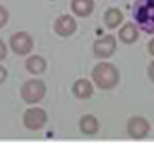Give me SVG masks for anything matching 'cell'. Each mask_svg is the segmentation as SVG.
<instances>
[{
  "instance_id": "e0dca14e",
  "label": "cell",
  "mask_w": 154,
  "mask_h": 147,
  "mask_svg": "<svg viewBox=\"0 0 154 147\" xmlns=\"http://www.w3.org/2000/svg\"><path fill=\"white\" fill-rule=\"evenodd\" d=\"M7 77H8V70H7L3 65H0V85L7 80Z\"/></svg>"
},
{
  "instance_id": "ffe728a7",
  "label": "cell",
  "mask_w": 154,
  "mask_h": 147,
  "mask_svg": "<svg viewBox=\"0 0 154 147\" xmlns=\"http://www.w3.org/2000/svg\"><path fill=\"white\" fill-rule=\"evenodd\" d=\"M49 2H54V0H49Z\"/></svg>"
},
{
  "instance_id": "8fae6325",
  "label": "cell",
  "mask_w": 154,
  "mask_h": 147,
  "mask_svg": "<svg viewBox=\"0 0 154 147\" xmlns=\"http://www.w3.org/2000/svg\"><path fill=\"white\" fill-rule=\"evenodd\" d=\"M94 0H71V12L77 18H87L94 13Z\"/></svg>"
},
{
  "instance_id": "7a4b0ae2",
  "label": "cell",
  "mask_w": 154,
  "mask_h": 147,
  "mask_svg": "<svg viewBox=\"0 0 154 147\" xmlns=\"http://www.w3.org/2000/svg\"><path fill=\"white\" fill-rule=\"evenodd\" d=\"M133 18L139 31L154 34V0H136L133 5Z\"/></svg>"
},
{
  "instance_id": "277c9868",
  "label": "cell",
  "mask_w": 154,
  "mask_h": 147,
  "mask_svg": "<svg viewBox=\"0 0 154 147\" xmlns=\"http://www.w3.org/2000/svg\"><path fill=\"white\" fill-rule=\"evenodd\" d=\"M8 47L12 49V52L17 54V56H28V54L35 49V39H33V36L26 31H17L10 36Z\"/></svg>"
},
{
  "instance_id": "d6986e66",
  "label": "cell",
  "mask_w": 154,
  "mask_h": 147,
  "mask_svg": "<svg viewBox=\"0 0 154 147\" xmlns=\"http://www.w3.org/2000/svg\"><path fill=\"white\" fill-rule=\"evenodd\" d=\"M148 52L154 57V38H151V41L148 43Z\"/></svg>"
},
{
  "instance_id": "30bf717a",
  "label": "cell",
  "mask_w": 154,
  "mask_h": 147,
  "mask_svg": "<svg viewBox=\"0 0 154 147\" xmlns=\"http://www.w3.org/2000/svg\"><path fill=\"white\" fill-rule=\"evenodd\" d=\"M118 39L123 44H134L139 39V28L136 23H123L118 29Z\"/></svg>"
},
{
  "instance_id": "9a60e30c",
  "label": "cell",
  "mask_w": 154,
  "mask_h": 147,
  "mask_svg": "<svg viewBox=\"0 0 154 147\" xmlns=\"http://www.w3.org/2000/svg\"><path fill=\"white\" fill-rule=\"evenodd\" d=\"M10 20V12L3 5H0V28H3Z\"/></svg>"
},
{
  "instance_id": "ac0fdd59",
  "label": "cell",
  "mask_w": 154,
  "mask_h": 147,
  "mask_svg": "<svg viewBox=\"0 0 154 147\" xmlns=\"http://www.w3.org/2000/svg\"><path fill=\"white\" fill-rule=\"evenodd\" d=\"M148 77H149V80L154 83V61L148 65Z\"/></svg>"
},
{
  "instance_id": "7c38bea8",
  "label": "cell",
  "mask_w": 154,
  "mask_h": 147,
  "mask_svg": "<svg viewBox=\"0 0 154 147\" xmlns=\"http://www.w3.org/2000/svg\"><path fill=\"white\" fill-rule=\"evenodd\" d=\"M79 129L85 136H94L98 132V129H100V121H98V118L94 116V115H84V116H80V119H79Z\"/></svg>"
},
{
  "instance_id": "ba28073f",
  "label": "cell",
  "mask_w": 154,
  "mask_h": 147,
  "mask_svg": "<svg viewBox=\"0 0 154 147\" xmlns=\"http://www.w3.org/2000/svg\"><path fill=\"white\" fill-rule=\"evenodd\" d=\"M53 29L61 38H69L77 31V20L74 15H59L53 25Z\"/></svg>"
},
{
  "instance_id": "5bb4252c",
  "label": "cell",
  "mask_w": 154,
  "mask_h": 147,
  "mask_svg": "<svg viewBox=\"0 0 154 147\" xmlns=\"http://www.w3.org/2000/svg\"><path fill=\"white\" fill-rule=\"evenodd\" d=\"M46 67H48V64H46L45 57H41V56H30L25 61V69L31 75H41V74H45Z\"/></svg>"
},
{
  "instance_id": "8992f818",
  "label": "cell",
  "mask_w": 154,
  "mask_h": 147,
  "mask_svg": "<svg viewBox=\"0 0 154 147\" xmlns=\"http://www.w3.org/2000/svg\"><path fill=\"white\" fill-rule=\"evenodd\" d=\"M48 123V113L43 108L31 106L23 115V126L28 131H39L46 126Z\"/></svg>"
},
{
  "instance_id": "9c48e42d",
  "label": "cell",
  "mask_w": 154,
  "mask_h": 147,
  "mask_svg": "<svg viewBox=\"0 0 154 147\" xmlns=\"http://www.w3.org/2000/svg\"><path fill=\"white\" fill-rule=\"evenodd\" d=\"M94 82H90L89 79H77L74 83H72V95L77 98V100H87L94 95Z\"/></svg>"
},
{
  "instance_id": "2e32d148",
  "label": "cell",
  "mask_w": 154,
  "mask_h": 147,
  "mask_svg": "<svg viewBox=\"0 0 154 147\" xmlns=\"http://www.w3.org/2000/svg\"><path fill=\"white\" fill-rule=\"evenodd\" d=\"M7 56H8V46L5 44L3 39H0V61H3Z\"/></svg>"
},
{
  "instance_id": "4fadbf2b",
  "label": "cell",
  "mask_w": 154,
  "mask_h": 147,
  "mask_svg": "<svg viewBox=\"0 0 154 147\" xmlns=\"http://www.w3.org/2000/svg\"><path fill=\"white\" fill-rule=\"evenodd\" d=\"M123 21H125V15L120 8H115V7L107 8V12L103 15V23L108 29H116L123 25Z\"/></svg>"
},
{
  "instance_id": "52a82bcc",
  "label": "cell",
  "mask_w": 154,
  "mask_h": 147,
  "mask_svg": "<svg viewBox=\"0 0 154 147\" xmlns=\"http://www.w3.org/2000/svg\"><path fill=\"white\" fill-rule=\"evenodd\" d=\"M151 131V124L146 118L143 116H131L126 123V132L131 139L139 141V139H144L146 136Z\"/></svg>"
},
{
  "instance_id": "6da1fadb",
  "label": "cell",
  "mask_w": 154,
  "mask_h": 147,
  "mask_svg": "<svg viewBox=\"0 0 154 147\" xmlns=\"http://www.w3.org/2000/svg\"><path fill=\"white\" fill-rule=\"evenodd\" d=\"M90 77H92V82L97 88H100V90H112L120 82V70L112 62L102 61L94 65Z\"/></svg>"
},
{
  "instance_id": "5b68a950",
  "label": "cell",
  "mask_w": 154,
  "mask_h": 147,
  "mask_svg": "<svg viewBox=\"0 0 154 147\" xmlns=\"http://www.w3.org/2000/svg\"><path fill=\"white\" fill-rule=\"evenodd\" d=\"M92 52L97 59L107 61L116 52V38L113 34H105L97 38L92 44Z\"/></svg>"
},
{
  "instance_id": "3957f363",
  "label": "cell",
  "mask_w": 154,
  "mask_h": 147,
  "mask_svg": "<svg viewBox=\"0 0 154 147\" xmlns=\"http://www.w3.org/2000/svg\"><path fill=\"white\" fill-rule=\"evenodd\" d=\"M46 83L39 79H30L21 85L20 97L26 105H38L46 97Z\"/></svg>"
}]
</instances>
